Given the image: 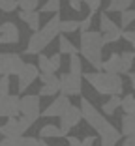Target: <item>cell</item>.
Listing matches in <instances>:
<instances>
[{
    "label": "cell",
    "mask_w": 135,
    "mask_h": 146,
    "mask_svg": "<svg viewBox=\"0 0 135 146\" xmlns=\"http://www.w3.org/2000/svg\"><path fill=\"white\" fill-rule=\"evenodd\" d=\"M79 109H81V116L86 120V124L92 129L98 131V135H100V146H116L120 142V139H122L120 131L86 98H81V107Z\"/></svg>",
    "instance_id": "6da1fadb"
},
{
    "label": "cell",
    "mask_w": 135,
    "mask_h": 146,
    "mask_svg": "<svg viewBox=\"0 0 135 146\" xmlns=\"http://www.w3.org/2000/svg\"><path fill=\"white\" fill-rule=\"evenodd\" d=\"M103 47H105V43H103V39H101L100 32H96V30L81 32V47L77 49V52H81L83 58L96 69V71H101Z\"/></svg>",
    "instance_id": "7a4b0ae2"
},
{
    "label": "cell",
    "mask_w": 135,
    "mask_h": 146,
    "mask_svg": "<svg viewBox=\"0 0 135 146\" xmlns=\"http://www.w3.org/2000/svg\"><path fill=\"white\" fill-rule=\"evenodd\" d=\"M81 77L100 96H120L124 92V81L116 73L92 71V73H83Z\"/></svg>",
    "instance_id": "3957f363"
},
{
    "label": "cell",
    "mask_w": 135,
    "mask_h": 146,
    "mask_svg": "<svg viewBox=\"0 0 135 146\" xmlns=\"http://www.w3.org/2000/svg\"><path fill=\"white\" fill-rule=\"evenodd\" d=\"M58 26H60V15L55 13L53 19H49L43 28L32 32V36L28 38V45L25 49V54H39L53 39L58 38V34H60Z\"/></svg>",
    "instance_id": "277c9868"
},
{
    "label": "cell",
    "mask_w": 135,
    "mask_h": 146,
    "mask_svg": "<svg viewBox=\"0 0 135 146\" xmlns=\"http://www.w3.org/2000/svg\"><path fill=\"white\" fill-rule=\"evenodd\" d=\"M19 114L28 118L32 124L39 120L41 111H39V96L38 94H26L19 98Z\"/></svg>",
    "instance_id": "5b68a950"
},
{
    "label": "cell",
    "mask_w": 135,
    "mask_h": 146,
    "mask_svg": "<svg viewBox=\"0 0 135 146\" xmlns=\"http://www.w3.org/2000/svg\"><path fill=\"white\" fill-rule=\"evenodd\" d=\"M81 86H83V77L73 75V73H62L58 77V94L73 98L81 96Z\"/></svg>",
    "instance_id": "8992f818"
},
{
    "label": "cell",
    "mask_w": 135,
    "mask_h": 146,
    "mask_svg": "<svg viewBox=\"0 0 135 146\" xmlns=\"http://www.w3.org/2000/svg\"><path fill=\"white\" fill-rule=\"evenodd\" d=\"M25 66V60L17 52H0V75L11 77L17 75Z\"/></svg>",
    "instance_id": "52a82bcc"
},
{
    "label": "cell",
    "mask_w": 135,
    "mask_h": 146,
    "mask_svg": "<svg viewBox=\"0 0 135 146\" xmlns=\"http://www.w3.org/2000/svg\"><path fill=\"white\" fill-rule=\"evenodd\" d=\"M81 120H83V116H81V109L75 107V105H70V107L60 114V125H58V127L64 131V135H68L73 127H77Z\"/></svg>",
    "instance_id": "ba28073f"
},
{
    "label": "cell",
    "mask_w": 135,
    "mask_h": 146,
    "mask_svg": "<svg viewBox=\"0 0 135 146\" xmlns=\"http://www.w3.org/2000/svg\"><path fill=\"white\" fill-rule=\"evenodd\" d=\"M39 77V69L36 64H26L23 66V69L17 73V86H19V92H26L28 90V86L32 84V82L36 81V79Z\"/></svg>",
    "instance_id": "9c48e42d"
},
{
    "label": "cell",
    "mask_w": 135,
    "mask_h": 146,
    "mask_svg": "<svg viewBox=\"0 0 135 146\" xmlns=\"http://www.w3.org/2000/svg\"><path fill=\"white\" fill-rule=\"evenodd\" d=\"M19 116V96H0V118H17Z\"/></svg>",
    "instance_id": "30bf717a"
},
{
    "label": "cell",
    "mask_w": 135,
    "mask_h": 146,
    "mask_svg": "<svg viewBox=\"0 0 135 146\" xmlns=\"http://www.w3.org/2000/svg\"><path fill=\"white\" fill-rule=\"evenodd\" d=\"M21 39V32H19L17 25L11 21H6L0 25V45H15Z\"/></svg>",
    "instance_id": "8fae6325"
},
{
    "label": "cell",
    "mask_w": 135,
    "mask_h": 146,
    "mask_svg": "<svg viewBox=\"0 0 135 146\" xmlns=\"http://www.w3.org/2000/svg\"><path fill=\"white\" fill-rule=\"evenodd\" d=\"M71 105V101H70V98L68 96H57V98L53 99V103H49V107L45 109L41 114L45 116V118H51V116H55V118H60V114L66 111V109Z\"/></svg>",
    "instance_id": "7c38bea8"
},
{
    "label": "cell",
    "mask_w": 135,
    "mask_h": 146,
    "mask_svg": "<svg viewBox=\"0 0 135 146\" xmlns=\"http://www.w3.org/2000/svg\"><path fill=\"white\" fill-rule=\"evenodd\" d=\"M19 19H21L23 23H25L28 28H30L32 32H36V30H39L41 28V19H39V11L38 9H32V11H19Z\"/></svg>",
    "instance_id": "4fadbf2b"
},
{
    "label": "cell",
    "mask_w": 135,
    "mask_h": 146,
    "mask_svg": "<svg viewBox=\"0 0 135 146\" xmlns=\"http://www.w3.org/2000/svg\"><path fill=\"white\" fill-rule=\"evenodd\" d=\"M101 69L105 73H116V75H120V52H111L101 62Z\"/></svg>",
    "instance_id": "5bb4252c"
},
{
    "label": "cell",
    "mask_w": 135,
    "mask_h": 146,
    "mask_svg": "<svg viewBox=\"0 0 135 146\" xmlns=\"http://www.w3.org/2000/svg\"><path fill=\"white\" fill-rule=\"evenodd\" d=\"M0 135L4 137H23V129L19 125L17 118H8L4 125H0Z\"/></svg>",
    "instance_id": "9a60e30c"
},
{
    "label": "cell",
    "mask_w": 135,
    "mask_h": 146,
    "mask_svg": "<svg viewBox=\"0 0 135 146\" xmlns=\"http://www.w3.org/2000/svg\"><path fill=\"white\" fill-rule=\"evenodd\" d=\"M38 135H39L41 141H45V139H62V137H66L64 131H62L58 125H53V124H45L43 127L39 129Z\"/></svg>",
    "instance_id": "2e32d148"
},
{
    "label": "cell",
    "mask_w": 135,
    "mask_h": 146,
    "mask_svg": "<svg viewBox=\"0 0 135 146\" xmlns=\"http://www.w3.org/2000/svg\"><path fill=\"white\" fill-rule=\"evenodd\" d=\"M135 133V116L133 114H122L120 116V135L130 137Z\"/></svg>",
    "instance_id": "e0dca14e"
},
{
    "label": "cell",
    "mask_w": 135,
    "mask_h": 146,
    "mask_svg": "<svg viewBox=\"0 0 135 146\" xmlns=\"http://www.w3.org/2000/svg\"><path fill=\"white\" fill-rule=\"evenodd\" d=\"M116 30H122L120 26L116 25L114 21H111V17L107 13H100V34H107V32H116Z\"/></svg>",
    "instance_id": "ac0fdd59"
},
{
    "label": "cell",
    "mask_w": 135,
    "mask_h": 146,
    "mask_svg": "<svg viewBox=\"0 0 135 146\" xmlns=\"http://www.w3.org/2000/svg\"><path fill=\"white\" fill-rule=\"evenodd\" d=\"M120 109V96H109V99L101 105V114L103 116H113Z\"/></svg>",
    "instance_id": "d6986e66"
},
{
    "label": "cell",
    "mask_w": 135,
    "mask_h": 146,
    "mask_svg": "<svg viewBox=\"0 0 135 146\" xmlns=\"http://www.w3.org/2000/svg\"><path fill=\"white\" fill-rule=\"evenodd\" d=\"M133 58L135 52L133 51H124L120 52V75H128L133 68Z\"/></svg>",
    "instance_id": "ffe728a7"
},
{
    "label": "cell",
    "mask_w": 135,
    "mask_h": 146,
    "mask_svg": "<svg viewBox=\"0 0 135 146\" xmlns=\"http://www.w3.org/2000/svg\"><path fill=\"white\" fill-rule=\"evenodd\" d=\"M131 4H133V0H109L105 13H120L124 9H130Z\"/></svg>",
    "instance_id": "44dd1931"
},
{
    "label": "cell",
    "mask_w": 135,
    "mask_h": 146,
    "mask_svg": "<svg viewBox=\"0 0 135 146\" xmlns=\"http://www.w3.org/2000/svg\"><path fill=\"white\" fill-rule=\"evenodd\" d=\"M58 51L60 54H77V47L66 38V34H58Z\"/></svg>",
    "instance_id": "7402d4cb"
},
{
    "label": "cell",
    "mask_w": 135,
    "mask_h": 146,
    "mask_svg": "<svg viewBox=\"0 0 135 146\" xmlns=\"http://www.w3.org/2000/svg\"><path fill=\"white\" fill-rule=\"evenodd\" d=\"M120 109L124 111V114H135V98L133 94H128L124 98H120Z\"/></svg>",
    "instance_id": "603a6c76"
},
{
    "label": "cell",
    "mask_w": 135,
    "mask_h": 146,
    "mask_svg": "<svg viewBox=\"0 0 135 146\" xmlns=\"http://www.w3.org/2000/svg\"><path fill=\"white\" fill-rule=\"evenodd\" d=\"M133 21H135V11H133L131 8L120 11V26H122V30H128Z\"/></svg>",
    "instance_id": "cb8c5ba5"
},
{
    "label": "cell",
    "mask_w": 135,
    "mask_h": 146,
    "mask_svg": "<svg viewBox=\"0 0 135 146\" xmlns=\"http://www.w3.org/2000/svg\"><path fill=\"white\" fill-rule=\"evenodd\" d=\"M68 73H73V75H83V62L79 58V54H70V71Z\"/></svg>",
    "instance_id": "d4e9b609"
},
{
    "label": "cell",
    "mask_w": 135,
    "mask_h": 146,
    "mask_svg": "<svg viewBox=\"0 0 135 146\" xmlns=\"http://www.w3.org/2000/svg\"><path fill=\"white\" fill-rule=\"evenodd\" d=\"M58 30H60V34H73V32L79 30V21H73V19H70V21H60Z\"/></svg>",
    "instance_id": "484cf974"
},
{
    "label": "cell",
    "mask_w": 135,
    "mask_h": 146,
    "mask_svg": "<svg viewBox=\"0 0 135 146\" xmlns=\"http://www.w3.org/2000/svg\"><path fill=\"white\" fill-rule=\"evenodd\" d=\"M38 69H39V73H55V71H53V68H51V60H49V56L41 54V52L38 54Z\"/></svg>",
    "instance_id": "4316f807"
},
{
    "label": "cell",
    "mask_w": 135,
    "mask_h": 146,
    "mask_svg": "<svg viewBox=\"0 0 135 146\" xmlns=\"http://www.w3.org/2000/svg\"><path fill=\"white\" fill-rule=\"evenodd\" d=\"M38 11L39 13H58L60 11V0H47Z\"/></svg>",
    "instance_id": "83f0119b"
},
{
    "label": "cell",
    "mask_w": 135,
    "mask_h": 146,
    "mask_svg": "<svg viewBox=\"0 0 135 146\" xmlns=\"http://www.w3.org/2000/svg\"><path fill=\"white\" fill-rule=\"evenodd\" d=\"M39 81L45 86H58V77L55 73H39Z\"/></svg>",
    "instance_id": "f1b7e54d"
},
{
    "label": "cell",
    "mask_w": 135,
    "mask_h": 146,
    "mask_svg": "<svg viewBox=\"0 0 135 146\" xmlns=\"http://www.w3.org/2000/svg\"><path fill=\"white\" fill-rule=\"evenodd\" d=\"M39 0H17V8H21L23 11H32V9H38Z\"/></svg>",
    "instance_id": "f546056e"
},
{
    "label": "cell",
    "mask_w": 135,
    "mask_h": 146,
    "mask_svg": "<svg viewBox=\"0 0 135 146\" xmlns=\"http://www.w3.org/2000/svg\"><path fill=\"white\" fill-rule=\"evenodd\" d=\"M57 94H58V86H45V84L38 92L39 98H53V96H57Z\"/></svg>",
    "instance_id": "4dcf8cb0"
},
{
    "label": "cell",
    "mask_w": 135,
    "mask_h": 146,
    "mask_svg": "<svg viewBox=\"0 0 135 146\" xmlns=\"http://www.w3.org/2000/svg\"><path fill=\"white\" fill-rule=\"evenodd\" d=\"M0 9L4 13H13L17 9V0H0Z\"/></svg>",
    "instance_id": "1f68e13d"
},
{
    "label": "cell",
    "mask_w": 135,
    "mask_h": 146,
    "mask_svg": "<svg viewBox=\"0 0 135 146\" xmlns=\"http://www.w3.org/2000/svg\"><path fill=\"white\" fill-rule=\"evenodd\" d=\"M92 19H94V13H88L86 17L83 19V21H79V30L81 32H86V30H90V26H92Z\"/></svg>",
    "instance_id": "d6a6232c"
},
{
    "label": "cell",
    "mask_w": 135,
    "mask_h": 146,
    "mask_svg": "<svg viewBox=\"0 0 135 146\" xmlns=\"http://www.w3.org/2000/svg\"><path fill=\"white\" fill-rule=\"evenodd\" d=\"M60 52H57V54H53V56H49V60H51V68H53V71H58L60 69V66H62V58H60Z\"/></svg>",
    "instance_id": "836d02e7"
},
{
    "label": "cell",
    "mask_w": 135,
    "mask_h": 146,
    "mask_svg": "<svg viewBox=\"0 0 135 146\" xmlns=\"http://www.w3.org/2000/svg\"><path fill=\"white\" fill-rule=\"evenodd\" d=\"M39 139L36 137H19V146H38Z\"/></svg>",
    "instance_id": "e575fe53"
},
{
    "label": "cell",
    "mask_w": 135,
    "mask_h": 146,
    "mask_svg": "<svg viewBox=\"0 0 135 146\" xmlns=\"http://www.w3.org/2000/svg\"><path fill=\"white\" fill-rule=\"evenodd\" d=\"M9 94V77H0V96Z\"/></svg>",
    "instance_id": "d590c367"
},
{
    "label": "cell",
    "mask_w": 135,
    "mask_h": 146,
    "mask_svg": "<svg viewBox=\"0 0 135 146\" xmlns=\"http://www.w3.org/2000/svg\"><path fill=\"white\" fill-rule=\"evenodd\" d=\"M81 2H83V4H86L88 9H90L92 13L98 11V9L101 8V0H81Z\"/></svg>",
    "instance_id": "8d00e7d4"
},
{
    "label": "cell",
    "mask_w": 135,
    "mask_h": 146,
    "mask_svg": "<svg viewBox=\"0 0 135 146\" xmlns=\"http://www.w3.org/2000/svg\"><path fill=\"white\" fill-rule=\"evenodd\" d=\"M0 146H19V137H4L0 141Z\"/></svg>",
    "instance_id": "74e56055"
},
{
    "label": "cell",
    "mask_w": 135,
    "mask_h": 146,
    "mask_svg": "<svg viewBox=\"0 0 135 146\" xmlns=\"http://www.w3.org/2000/svg\"><path fill=\"white\" fill-rule=\"evenodd\" d=\"M120 39H126L128 43H131V45H133V43H135V32L133 30H122Z\"/></svg>",
    "instance_id": "f35d334b"
},
{
    "label": "cell",
    "mask_w": 135,
    "mask_h": 146,
    "mask_svg": "<svg viewBox=\"0 0 135 146\" xmlns=\"http://www.w3.org/2000/svg\"><path fill=\"white\" fill-rule=\"evenodd\" d=\"M68 4H70V8L73 9V11H81V9H83V2H81V0H68Z\"/></svg>",
    "instance_id": "ab89813d"
},
{
    "label": "cell",
    "mask_w": 135,
    "mask_h": 146,
    "mask_svg": "<svg viewBox=\"0 0 135 146\" xmlns=\"http://www.w3.org/2000/svg\"><path fill=\"white\" fill-rule=\"evenodd\" d=\"M94 142H96V137H94V135H88V137L81 139V146H94Z\"/></svg>",
    "instance_id": "60d3db41"
},
{
    "label": "cell",
    "mask_w": 135,
    "mask_h": 146,
    "mask_svg": "<svg viewBox=\"0 0 135 146\" xmlns=\"http://www.w3.org/2000/svg\"><path fill=\"white\" fill-rule=\"evenodd\" d=\"M68 144H70V146H81V139L70 135V137H68Z\"/></svg>",
    "instance_id": "b9f144b4"
},
{
    "label": "cell",
    "mask_w": 135,
    "mask_h": 146,
    "mask_svg": "<svg viewBox=\"0 0 135 146\" xmlns=\"http://www.w3.org/2000/svg\"><path fill=\"white\" fill-rule=\"evenodd\" d=\"M122 146H135V135H130V137L124 139Z\"/></svg>",
    "instance_id": "7bdbcfd3"
},
{
    "label": "cell",
    "mask_w": 135,
    "mask_h": 146,
    "mask_svg": "<svg viewBox=\"0 0 135 146\" xmlns=\"http://www.w3.org/2000/svg\"><path fill=\"white\" fill-rule=\"evenodd\" d=\"M38 146H49V144H47V142H45V141H41V139H39V142H38Z\"/></svg>",
    "instance_id": "ee69618b"
}]
</instances>
